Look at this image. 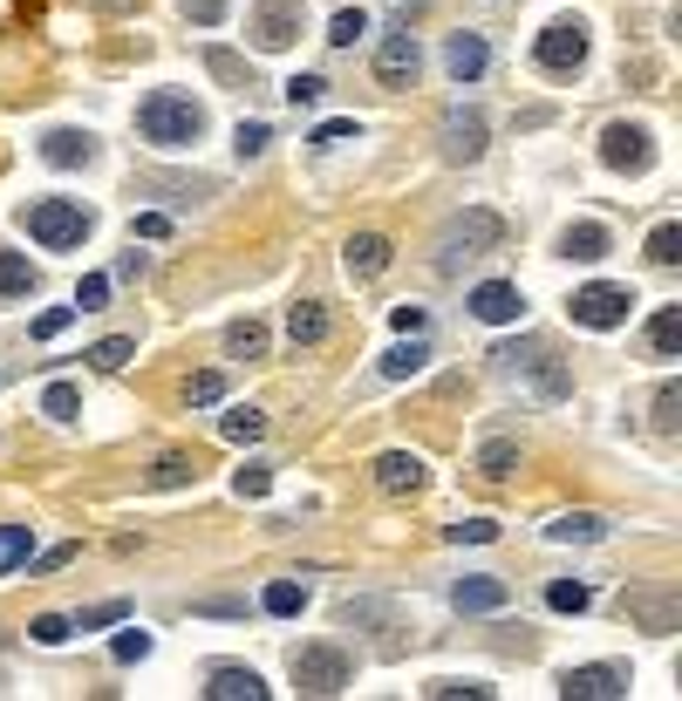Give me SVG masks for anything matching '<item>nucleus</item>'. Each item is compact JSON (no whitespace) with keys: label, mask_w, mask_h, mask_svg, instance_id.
Masks as SVG:
<instances>
[{"label":"nucleus","mask_w":682,"mask_h":701,"mask_svg":"<svg viewBox=\"0 0 682 701\" xmlns=\"http://www.w3.org/2000/svg\"><path fill=\"white\" fill-rule=\"evenodd\" d=\"M137 129H144V143L185 150V143H198V137H206V110H198L191 96H178V89H158V96H144Z\"/></svg>","instance_id":"nucleus-1"},{"label":"nucleus","mask_w":682,"mask_h":701,"mask_svg":"<svg viewBox=\"0 0 682 701\" xmlns=\"http://www.w3.org/2000/svg\"><path fill=\"white\" fill-rule=\"evenodd\" d=\"M21 225H28V239L48 246V252H69V246H83L89 239V212L75 198H41L21 212Z\"/></svg>","instance_id":"nucleus-2"},{"label":"nucleus","mask_w":682,"mask_h":701,"mask_svg":"<svg viewBox=\"0 0 682 701\" xmlns=\"http://www.w3.org/2000/svg\"><path fill=\"white\" fill-rule=\"evenodd\" d=\"M498 239H505L498 212H464V218H450V225H444V239H437V266H444V273H458L464 259L492 252Z\"/></svg>","instance_id":"nucleus-3"},{"label":"nucleus","mask_w":682,"mask_h":701,"mask_svg":"<svg viewBox=\"0 0 682 701\" xmlns=\"http://www.w3.org/2000/svg\"><path fill=\"white\" fill-rule=\"evenodd\" d=\"M492 361H505V368H512V375H533V388H540L546 402H560L567 388H573V381H567V368H560V361H553V348H546V341H505V348H498Z\"/></svg>","instance_id":"nucleus-4"},{"label":"nucleus","mask_w":682,"mask_h":701,"mask_svg":"<svg viewBox=\"0 0 682 701\" xmlns=\"http://www.w3.org/2000/svg\"><path fill=\"white\" fill-rule=\"evenodd\" d=\"M294 688L300 694H342L348 688V654L342 647H294Z\"/></svg>","instance_id":"nucleus-5"},{"label":"nucleus","mask_w":682,"mask_h":701,"mask_svg":"<svg viewBox=\"0 0 682 701\" xmlns=\"http://www.w3.org/2000/svg\"><path fill=\"white\" fill-rule=\"evenodd\" d=\"M533 55H540V68H553V75H573L580 62H587V28H580V21H553V28H540Z\"/></svg>","instance_id":"nucleus-6"},{"label":"nucleus","mask_w":682,"mask_h":701,"mask_svg":"<svg viewBox=\"0 0 682 701\" xmlns=\"http://www.w3.org/2000/svg\"><path fill=\"white\" fill-rule=\"evenodd\" d=\"M294 35H300V0H260V8H252V41H260L266 55L294 48Z\"/></svg>","instance_id":"nucleus-7"},{"label":"nucleus","mask_w":682,"mask_h":701,"mask_svg":"<svg viewBox=\"0 0 682 701\" xmlns=\"http://www.w3.org/2000/svg\"><path fill=\"white\" fill-rule=\"evenodd\" d=\"M628 306H635V300H628V287H580L573 293V321L600 334V327H621Z\"/></svg>","instance_id":"nucleus-8"},{"label":"nucleus","mask_w":682,"mask_h":701,"mask_svg":"<svg viewBox=\"0 0 682 701\" xmlns=\"http://www.w3.org/2000/svg\"><path fill=\"white\" fill-rule=\"evenodd\" d=\"M600 164H615V171H648V164H655L648 129H642V123H608V137H600Z\"/></svg>","instance_id":"nucleus-9"},{"label":"nucleus","mask_w":682,"mask_h":701,"mask_svg":"<svg viewBox=\"0 0 682 701\" xmlns=\"http://www.w3.org/2000/svg\"><path fill=\"white\" fill-rule=\"evenodd\" d=\"M417 68H423L417 35H410V28H402V35H383V48H375V75H383L389 89H402V83H417Z\"/></svg>","instance_id":"nucleus-10"},{"label":"nucleus","mask_w":682,"mask_h":701,"mask_svg":"<svg viewBox=\"0 0 682 701\" xmlns=\"http://www.w3.org/2000/svg\"><path fill=\"white\" fill-rule=\"evenodd\" d=\"M444 158L450 164H478L485 158V116L478 110H450L444 116Z\"/></svg>","instance_id":"nucleus-11"},{"label":"nucleus","mask_w":682,"mask_h":701,"mask_svg":"<svg viewBox=\"0 0 682 701\" xmlns=\"http://www.w3.org/2000/svg\"><path fill=\"white\" fill-rule=\"evenodd\" d=\"M560 694L567 701H615V694H628V674L621 667H567Z\"/></svg>","instance_id":"nucleus-12"},{"label":"nucleus","mask_w":682,"mask_h":701,"mask_svg":"<svg viewBox=\"0 0 682 701\" xmlns=\"http://www.w3.org/2000/svg\"><path fill=\"white\" fill-rule=\"evenodd\" d=\"M505 600H512V592H505L498 573H471V579L450 586V606H458V613H498Z\"/></svg>","instance_id":"nucleus-13"},{"label":"nucleus","mask_w":682,"mask_h":701,"mask_svg":"<svg viewBox=\"0 0 682 701\" xmlns=\"http://www.w3.org/2000/svg\"><path fill=\"white\" fill-rule=\"evenodd\" d=\"M519 287H512V279H485V287H478L471 293V314L478 321H485V327H505V321H519Z\"/></svg>","instance_id":"nucleus-14"},{"label":"nucleus","mask_w":682,"mask_h":701,"mask_svg":"<svg viewBox=\"0 0 682 701\" xmlns=\"http://www.w3.org/2000/svg\"><path fill=\"white\" fill-rule=\"evenodd\" d=\"M375 484H383L389 498H410V490H423V456H410V450H383V456H375Z\"/></svg>","instance_id":"nucleus-15"},{"label":"nucleus","mask_w":682,"mask_h":701,"mask_svg":"<svg viewBox=\"0 0 682 701\" xmlns=\"http://www.w3.org/2000/svg\"><path fill=\"white\" fill-rule=\"evenodd\" d=\"M342 259H348V273H356V279H383L389 273V239H383V231H356V239L342 246Z\"/></svg>","instance_id":"nucleus-16"},{"label":"nucleus","mask_w":682,"mask_h":701,"mask_svg":"<svg viewBox=\"0 0 682 701\" xmlns=\"http://www.w3.org/2000/svg\"><path fill=\"white\" fill-rule=\"evenodd\" d=\"M628 619H642L648 634H675L682 600H675V592H628Z\"/></svg>","instance_id":"nucleus-17"},{"label":"nucleus","mask_w":682,"mask_h":701,"mask_svg":"<svg viewBox=\"0 0 682 701\" xmlns=\"http://www.w3.org/2000/svg\"><path fill=\"white\" fill-rule=\"evenodd\" d=\"M485 62H492L485 35H450V48H444V68H450V83H478V75H485Z\"/></svg>","instance_id":"nucleus-18"},{"label":"nucleus","mask_w":682,"mask_h":701,"mask_svg":"<svg viewBox=\"0 0 682 701\" xmlns=\"http://www.w3.org/2000/svg\"><path fill=\"white\" fill-rule=\"evenodd\" d=\"M206 701H266V681L252 667H212Z\"/></svg>","instance_id":"nucleus-19"},{"label":"nucleus","mask_w":682,"mask_h":701,"mask_svg":"<svg viewBox=\"0 0 682 701\" xmlns=\"http://www.w3.org/2000/svg\"><path fill=\"white\" fill-rule=\"evenodd\" d=\"M553 544H600L608 538V517H594V511H567V517H553L546 525Z\"/></svg>","instance_id":"nucleus-20"},{"label":"nucleus","mask_w":682,"mask_h":701,"mask_svg":"<svg viewBox=\"0 0 682 701\" xmlns=\"http://www.w3.org/2000/svg\"><path fill=\"white\" fill-rule=\"evenodd\" d=\"M41 158L55 164V171H69V164H89L96 143L83 137V129H48V137H41Z\"/></svg>","instance_id":"nucleus-21"},{"label":"nucleus","mask_w":682,"mask_h":701,"mask_svg":"<svg viewBox=\"0 0 682 701\" xmlns=\"http://www.w3.org/2000/svg\"><path fill=\"white\" fill-rule=\"evenodd\" d=\"M423 361H431L423 334H402V348H389V354H383V381H410V375H423Z\"/></svg>","instance_id":"nucleus-22"},{"label":"nucleus","mask_w":682,"mask_h":701,"mask_svg":"<svg viewBox=\"0 0 682 701\" xmlns=\"http://www.w3.org/2000/svg\"><path fill=\"white\" fill-rule=\"evenodd\" d=\"M287 334H294V348H314V341H327V314L314 300H300V306H287Z\"/></svg>","instance_id":"nucleus-23"},{"label":"nucleus","mask_w":682,"mask_h":701,"mask_svg":"<svg viewBox=\"0 0 682 701\" xmlns=\"http://www.w3.org/2000/svg\"><path fill=\"white\" fill-rule=\"evenodd\" d=\"M560 252L567 259H608V231H600V225H567L560 231Z\"/></svg>","instance_id":"nucleus-24"},{"label":"nucleus","mask_w":682,"mask_h":701,"mask_svg":"<svg viewBox=\"0 0 682 701\" xmlns=\"http://www.w3.org/2000/svg\"><path fill=\"white\" fill-rule=\"evenodd\" d=\"M219 436H225V443H260V436H266V415L260 409H225Z\"/></svg>","instance_id":"nucleus-25"},{"label":"nucleus","mask_w":682,"mask_h":701,"mask_svg":"<svg viewBox=\"0 0 682 701\" xmlns=\"http://www.w3.org/2000/svg\"><path fill=\"white\" fill-rule=\"evenodd\" d=\"M137 354V341H131V334H110V341H96L83 361H89V368H103V375H116L123 368V361H131Z\"/></svg>","instance_id":"nucleus-26"},{"label":"nucleus","mask_w":682,"mask_h":701,"mask_svg":"<svg viewBox=\"0 0 682 701\" xmlns=\"http://www.w3.org/2000/svg\"><path fill=\"white\" fill-rule=\"evenodd\" d=\"M28 287H35V266L21 252H0V300H21Z\"/></svg>","instance_id":"nucleus-27"},{"label":"nucleus","mask_w":682,"mask_h":701,"mask_svg":"<svg viewBox=\"0 0 682 701\" xmlns=\"http://www.w3.org/2000/svg\"><path fill=\"white\" fill-rule=\"evenodd\" d=\"M225 348L246 354V361H260V354H266V327H260V321H233V327H225Z\"/></svg>","instance_id":"nucleus-28"},{"label":"nucleus","mask_w":682,"mask_h":701,"mask_svg":"<svg viewBox=\"0 0 682 701\" xmlns=\"http://www.w3.org/2000/svg\"><path fill=\"white\" fill-rule=\"evenodd\" d=\"M546 606L553 613H587V586H580V579H553L546 586Z\"/></svg>","instance_id":"nucleus-29"},{"label":"nucleus","mask_w":682,"mask_h":701,"mask_svg":"<svg viewBox=\"0 0 682 701\" xmlns=\"http://www.w3.org/2000/svg\"><path fill=\"white\" fill-rule=\"evenodd\" d=\"M648 259H655V266H675V259H682V225H655L648 231Z\"/></svg>","instance_id":"nucleus-30"},{"label":"nucleus","mask_w":682,"mask_h":701,"mask_svg":"<svg viewBox=\"0 0 682 701\" xmlns=\"http://www.w3.org/2000/svg\"><path fill=\"white\" fill-rule=\"evenodd\" d=\"M300 606H308V586H294V579H273V586H266V613L287 619V613H300Z\"/></svg>","instance_id":"nucleus-31"},{"label":"nucleus","mask_w":682,"mask_h":701,"mask_svg":"<svg viewBox=\"0 0 682 701\" xmlns=\"http://www.w3.org/2000/svg\"><path fill=\"white\" fill-rule=\"evenodd\" d=\"M75 409H83V396H75L69 381H48V388H41V415H55V423H69Z\"/></svg>","instance_id":"nucleus-32"},{"label":"nucleus","mask_w":682,"mask_h":701,"mask_svg":"<svg viewBox=\"0 0 682 701\" xmlns=\"http://www.w3.org/2000/svg\"><path fill=\"white\" fill-rule=\"evenodd\" d=\"M648 341L662 348V354H682V314H675V306H662V314H655V327H648Z\"/></svg>","instance_id":"nucleus-33"},{"label":"nucleus","mask_w":682,"mask_h":701,"mask_svg":"<svg viewBox=\"0 0 682 701\" xmlns=\"http://www.w3.org/2000/svg\"><path fill=\"white\" fill-rule=\"evenodd\" d=\"M512 463H519V443H485L478 450V471L485 477H512Z\"/></svg>","instance_id":"nucleus-34"},{"label":"nucleus","mask_w":682,"mask_h":701,"mask_svg":"<svg viewBox=\"0 0 682 701\" xmlns=\"http://www.w3.org/2000/svg\"><path fill=\"white\" fill-rule=\"evenodd\" d=\"M0 565H28V525H0Z\"/></svg>","instance_id":"nucleus-35"},{"label":"nucleus","mask_w":682,"mask_h":701,"mask_svg":"<svg viewBox=\"0 0 682 701\" xmlns=\"http://www.w3.org/2000/svg\"><path fill=\"white\" fill-rule=\"evenodd\" d=\"M69 634H75V619H62V613H41L35 627H28V640H41V647H62Z\"/></svg>","instance_id":"nucleus-36"},{"label":"nucleus","mask_w":682,"mask_h":701,"mask_svg":"<svg viewBox=\"0 0 682 701\" xmlns=\"http://www.w3.org/2000/svg\"><path fill=\"white\" fill-rule=\"evenodd\" d=\"M356 35H369V21H362L356 8H342L335 21H327V41H335V48H348V41H356Z\"/></svg>","instance_id":"nucleus-37"},{"label":"nucleus","mask_w":682,"mask_h":701,"mask_svg":"<svg viewBox=\"0 0 682 701\" xmlns=\"http://www.w3.org/2000/svg\"><path fill=\"white\" fill-rule=\"evenodd\" d=\"M675 409H682V388H675V381H662V388H655V429H675V423H682Z\"/></svg>","instance_id":"nucleus-38"},{"label":"nucleus","mask_w":682,"mask_h":701,"mask_svg":"<svg viewBox=\"0 0 682 701\" xmlns=\"http://www.w3.org/2000/svg\"><path fill=\"white\" fill-rule=\"evenodd\" d=\"M321 96H327V83H321V75H294V83H287V102H294V110H314Z\"/></svg>","instance_id":"nucleus-39"},{"label":"nucleus","mask_w":682,"mask_h":701,"mask_svg":"<svg viewBox=\"0 0 682 701\" xmlns=\"http://www.w3.org/2000/svg\"><path fill=\"white\" fill-rule=\"evenodd\" d=\"M123 619V600H103V606H89V613H75V634H96V627H116Z\"/></svg>","instance_id":"nucleus-40"},{"label":"nucleus","mask_w":682,"mask_h":701,"mask_svg":"<svg viewBox=\"0 0 682 701\" xmlns=\"http://www.w3.org/2000/svg\"><path fill=\"white\" fill-rule=\"evenodd\" d=\"M492 538H498L492 517H464V525H450V544H492Z\"/></svg>","instance_id":"nucleus-41"},{"label":"nucleus","mask_w":682,"mask_h":701,"mask_svg":"<svg viewBox=\"0 0 682 701\" xmlns=\"http://www.w3.org/2000/svg\"><path fill=\"white\" fill-rule=\"evenodd\" d=\"M103 300H110V279H103V273H89L83 287H75V314H96Z\"/></svg>","instance_id":"nucleus-42"},{"label":"nucleus","mask_w":682,"mask_h":701,"mask_svg":"<svg viewBox=\"0 0 682 701\" xmlns=\"http://www.w3.org/2000/svg\"><path fill=\"white\" fill-rule=\"evenodd\" d=\"M266 137H273V129H266L260 116H252V123H239V129H233V143H239V158H260V150H266Z\"/></svg>","instance_id":"nucleus-43"},{"label":"nucleus","mask_w":682,"mask_h":701,"mask_svg":"<svg viewBox=\"0 0 682 701\" xmlns=\"http://www.w3.org/2000/svg\"><path fill=\"white\" fill-rule=\"evenodd\" d=\"M185 396H191L198 409H206V402H219V396H225V375H219V368H206V375H191V388H185Z\"/></svg>","instance_id":"nucleus-44"},{"label":"nucleus","mask_w":682,"mask_h":701,"mask_svg":"<svg viewBox=\"0 0 682 701\" xmlns=\"http://www.w3.org/2000/svg\"><path fill=\"white\" fill-rule=\"evenodd\" d=\"M185 477H198V471H191V456H164L158 471H150V484H158V490H171V484H185Z\"/></svg>","instance_id":"nucleus-45"},{"label":"nucleus","mask_w":682,"mask_h":701,"mask_svg":"<svg viewBox=\"0 0 682 701\" xmlns=\"http://www.w3.org/2000/svg\"><path fill=\"white\" fill-rule=\"evenodd\" d=\"M110 654H116V661H144V654H150V634H144V627H123Z\"/></svg>","instance_id":"nucleus-46"},{"label":"nucleus","mask_w":682,"mask_h":701,"mask_svg":"<svg viewBox=\"0 0 682 701\" xmlns=\"http://www.w3.org/2000/svg\"><path fill=\"white\" fill-rule=\"evenodd\" d=\"M266 484H273V477H266V463H246V471L233 477V490H239V498H266Z\"/></svg>","instance_id":"nucleus-47"},{"label":"nucleus","mask_w":682,"mask_h":701,"mask_svg":"<svg viewBox=\"0 0 682 701\" xmlns=\"http://www.w3.org/2000/svg\"><path fill=\"white\" fill-rule=\"evenodd\" d=\"M69 321H75V306H48V314L35 321V341H55V334H62Z\"/></svg>","instance_id":"nucleus-48"},{"label":"nucleus","mask_w":682,"mask_h":701,"mask_svg":"<svg viewBox=\"0 0 682 701\" xmlns=\"http://www.w3.org/2000/svg\"><path fill=\"white\" fill-rule=\"evenodd\" d=\"M431 694H437V701H458V694H471V701H492V688H485V681H437Z\"/></svg>","instance_id":"nucleus-49"},{"label":"nucleus","mask_w":682,"mask_h":701,"mask_svg":"<svg viewBox=\"0 0 682 701\" xmlns=\"http://www.w3.org/2000/svg\"><path fill=\"white\" fill-rule=\"evenodd\" d=\"M348 137H356V123H348V116H335V123H321L314 129V143L327 150V143H348Z\"/></svg>","instance_id":"nucleus-50"},{"label":"nucleus","mask_w":682,"mask_h":701,"mask_svg":"<svg viewBox=\"0 0 682 701\" xmlns=\"http://www.w3.org/2000/svg\"><path fill=\"white\" fill-rule=\"evenodd\" d=\"M396 334H423V327H431V314H423V306H396Z\"/></svg>","instance_id":"nucleus-51"},{"label":"nucleus","mask_w":682,"mask_h":701,"mask_svg":"<svg viewBox=\"0 0 682 701\" xmlns=\"http://www.w3.org/2000/svg\"><path fill=\"white\" fill-rule=\"evenodd\" d=\"M131 231H137V239H171V218H164V212H144Z\"/></svg>","instance_id":"nucleus-52"},{"label":"nucleus","mask_w":682,"mask_h":701,"mask_svg":"<svg viewBox=\"0 0 682 701\" xmlns=\"http://www.w3.org/2000/svg\"><path fill=\"white\" fill-rule=\"evenodd\" d=\"M185 14L198 21V28H212V21L225 14V0H185Z\"/></svg>","instance_id":"nucleus-53"},{"label":"nucleus","mask_w":682,"mask_h":701,"mask_svg":"<svg viewBox=\"0 0 682 701\" xmlns=\"http://www.w3.org/2000/svg\"><path fill=\"white\" fill-rule=\"evenodd\" d=\"M206 62H212V75H225V83H246V68H239L233 55H225V48H212V55H206Z\"/></svg>","instance_id":"nucleus-54"},{"label":"nucleus","mask_w":682,"mask_h":701,"mask_svg":"<svg viewBox=\"0 0 682 701\" xmlns=\"http://www.w3.org/2000/svg\"><path fill=\"white\" fill-rule=\"evenodd\" d=\"M69 559H75V544H55V552L35 559V573H55V565H69Z\"/></svg>","instance_id":"nucleus-55"}]
</instances>
